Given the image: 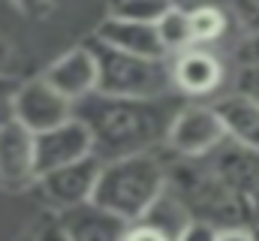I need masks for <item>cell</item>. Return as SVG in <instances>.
I'll return each instance as SVG.
<instances>
[{"instance_id":"15","label":"cell","mask_w":259,"mask_h":241,"mask_svg":"<svg viewBox=\"0 0 259 241\" xmlns=\"http://www.w3.org/2000/svg\"><path fill=\"white\" fill-rule=\"evenodd\" d=\"M100 43L112 46V49H121L130 55H142V58H166L160 39H157V30L154 24H145V21H124V18H109L97 27L94 33Z\"/></svg>"},{"instance_id":"8","label":"cell","mask_w":259,"mask_h":241,"mask_svg":"<svg viewBox=\"0 0 259 241\" xmlns=\"http://www.w3.org/2000/svg\"><path fill=\"white\" fill-rule=\"evenodd\" d=\"M172 88L184 97H211L220 91L226 72L220 58L208 46H190L175 52V60L169 63Z\"/></svg>"},{"instance_id":"10","label":"cell","mask_w":259,"mask_h":241,"mask_svg":"<svg viewBox=\"0 0 259 241\" xmlns=\"http://www.w3.org/2000/svg\"><path fill=\"white\" fill-rule=\"evenodd\" d=\"M202 160L235 196L250 202V196L256 193V187H259V151L244 148V145H238L232 139H223Z\"/></svg>"},{"instance_id":"27","label":"cell","mask_w":259,"mask_h":241,"mask_svg":"<svg viewBox=\"0 0 259 241\" xmlns=\"http://www.w3.org/2000/svg\"><path fill=\"white\" fill-rule=\"evenodd\" d=\"M241 58H244V63H250V66H259V30L253 36H247V43L241 46Z\"/></svg>"},{"instance_id":"9","label":"cell","mask_w":259,"mask_h":241,"mask_svg":"<svg viewBox=\"0 0 259 241\" xmlns=\"http://www.w3.org/2000/svg\"><path fill=\"white\" fill-rule=\"evenodd\" d=\"M88 154H91V133L75 118L33 136V169H36V175L52 172L58 166H66V163H75Z\"/></svg>"},{"instance_id":"2","label":"cell","mask_w":259,"mask_h":241,"mask_svg":"<svg viewBox=\"0 0 259 241\" xmlns=\"http://www.w3.org/2000/svg\"><path fill=\"white\" fill-rule=\"evenodd\" d=\"M163 187H166V163L154 151L130 154L100 166L91 202L130 223L142 217V211L157 199Z\"/></svg>"},{"instance_id":"5","label":"cell","mask_w":259,"mask_h":241,"mask_svg":"<svg viewBox=\"0 0 259 241\" xmlns=\"http://www.w3.org/2000/svg\"><path fill=\"white\" fill-rule=\"evenodd\" d=\"M69 118H72V103L61 97L52 85H46V78L18 82L12 94V120H18L24 130L36 136Z\"/></svg>"},{"instance_id":"21","label":"cell","mask_w":259,"mask_h":241,"mask_svg":"<svg viewBox=\"0 0 259 241\" xmlns=\"http://www.w3.org/2000/svg\"><path fill=\"white\" fill-rule=\"evenodd\" d=\"M18 82L9 72H0V124L12 120V94H15Z\"/></svg>"},{"instance_id":"23","label":"cell","mask_w":259,"mask_h":241,"mask_svg":"<svg viewBox=\"0 0 259 241\" xmlns=\"http://www.w3.org/2000/svg\"><path fill=\"white\" fill-rule=\"evenodd\" d=\"M214 241H259V235L247 223H229V226H217Z\"/></svg>"},{"instance_id":"6","label":"cell","mask_w":259,"mask_h":241,"mask_svg":"<svg viewBox=\"0 0 259 241\" xmlns=\"http://www.w3.org/2000/svg\"><path fill=\"white\" fill-rule=\"evenodd\" d=\"M223 139H226V133L220 127V118L214 115L211 106H202V103L175 109L169 133H166V142L172 145V151L178 157H205Z\"/></svg>"},{"instance_id":"25","label":"cell","mask_w":259,"mask_h":241,"mask_svg":"<svg viewBox=\"0 0 259 241\" xmlns=\"http://www.w3.org/2000/svg\"><path fill=\"white\" fill-rule=\"evenodd\" d=\"M238 94H247L250 100L259 103V66L244 63V69H241V75H238Z\"/></svg>"},{"instance_id":"3","label":"cell","mask_w":259,"mask_h":241,"mask_svg":"<svg viewBox=\"0 0 259 241\" xmlns=\"http://www.w3.org/2000/svg\"><path fill=\"white\" fill-rule=\"evenodd\" d=\"M166 187L184 202L193 220H205L214 226L247 223L250 226V202L235 196L217 178L202 157H181V163L166 166Z\"/></svg>"},{"instance_id":"7","label":"cell","mask_w":259,"mask_h":241,"mask_svg":"<svg viewBox=\"0 0 259 241\" xmlns=\"http://www.w3.org/2000/svg\"><path fill=\"white\" fill-rule=\"evenodd\" d=\"M100 166H103V163H100L94 154H88V157H81V160H75V163H66V166H58V169H52V172L36 175L33 184H36L39 196H42L52 208L64 211V208L81 205V202L91 199L94 184H97V175H100Z\"/></svg>"},{"instance_id":"29","label":"cell","mask_w":259,"mask_h":241,"mask_svg":"<svg viewBox=\"0 0 259 241\" xmlns=\"http://www.w3.org/2000/svg\"><path fill=\"white\" fill-rule=\"evenodd\" d=\"M250 214H253V217H259V187H256V193L250 196Z\"/></svg>"},{"instance_id":"12","label":"cell","mask_w":259,"mask_h":241,"mask_svg":"<svg viewBox=\"0 0 259 241\" xmlns=\"http://www.w3.org/2000/svg\"><path fill=\"white\" fill-rule=\"evenodd\" d=\"M42 78H46V85H52L69 103L94 94L97 91V60H94V52L88 49V43L78 46V49H69L55 63H49Z\"/></svg>"},{"instance_id":"16","label":"cell","mask_w":259,"mask_h":241,"mask_svg":"<svg viewBox=\"0 0 259 241\" xmlns=\"http://www.w3.org/2000/svg\"><path fill=\"white\" fill-rule=\"evenodd\" d=\"M187 12V21H190V33H193V46H214L226 36L229 24H232V15H229V3L226 0H205V3H196Z\"/></svg>"},{"instance_id":"17","label":"cell","mask_w":259,"mask_h":241,"mask_svg":"<svg viewBox=\"0 0 259 241\" xmlns=\"http://www.w3.org/2000/svg\"><path fill=\"white\" fill-rule=\"evenodd\" d=\"M139 220L148 223V226H154L157 232H163L169 241H178V235L184 232V226H187L193 217H190V211L184 208V202H181L169 187H163V190L157 193V199L142 211Z\"/></svg>"},{"instance_id":"13","label":"cell","mask_w":259,"mask_h":241,"mask_svg":"<svg viewBox=\"0 0 259 241\" xmlns=\"http://www.w3.org/2000/svg\"><path fill=\"white\" fill-rule=\"evenodd\" d=\"M58 220H61V226H64L69 241H121L124 238V229H127L124 217L94 205L91 199L81 202V205L64 208L58 214Z\"/></svg>"},{"instance_id":"19","label":"cell","mask_w":259,"mask_h":241,"mask_svg":"<svg viewBox=\"0 0 259 241\" xmlns=\"http://www.w3.org/2000/svg\"><path fill=\"white\" fill-rule=\"evenodd\" d=\"M166 9H172V0H109V18H124V21L154 24Z\"/></svg>"},{"instance_id":"11","label":"cell","mask_w":259,"mask_h":241,"mask_svg":"<svg viewBox=\"0 0 259 241\" xmlns=\"http://www.w3.org/2000/svg\"><path fill=\"white\" fill-rule=\"evenodd\" d=\"M36 181L33 169V133L18 120L0 124V187L27 190Z\"/></svg>"},{"instance_id":"14","label":"cell","mask_w":259,"mask_h":241,"mask_svg":"<svg viewBox=\"0 0 259 241\" xmlns=\"http://www.w3.org/2000/svg\"><path fill=\"white\" fill-rule=\"evenodd\" d=\"M214 115L220 118V127L226 139L259 151V103L247 94H229L211 103Z\"/></svg>"},{"instance_id":"18","label":"cell","mask_w":259,"mask_h":241,"mask_svg":"<svg viewBox=\"0 0 259 241\" xmlns=\"http://www.w3.org/2000/svg\"><path fill=\"white\" fill-rule=\"evenodd\" d=\"M154 30H157V39H160V46H163L166 55H175V52L193 46V33H190L187 12L178 9V6L166 9V12L154 21Z\"/></svg>"},{"instance_id":"26","label":"cell","mask_w":259,"mask_h":241,"mask_svg":"<svg viewBox=\"0 0 259 241\" xmlns=\"http://www.w3.org/2000/svg\"><path fill=\"white\" fill-rule=\"evenodd\" d=\"M24 15H30V18H42V15H49V9H52V0H12Z\"/></svg>"},{"instance_id":"22","label":"cell","mask_w":259,"mask_h":241,"mask_svg":"<svg viewBox=\"0 0 259 241\" xmlns=\"http://www.w3.org/2000/svg\"><path fill=\"white\" fill-rule=\"evenodd\" d=\"M121 241H169V238H166L163 232H157L154 226L142 223V220H130Z\"/></svg>"},{"instance_id":"4","label":"cell","mask_w":259,"mask_h":241,"mask_svg":"<svg viewBox=\"0 0 259 241\" xmlns=\"http://www.w3.org/2000/svg\"><path fill=\"white\" fill-rule=\"evenodd\" d=\"M88 49L94 52V60H97V94L157 100L172 91V75H169L166 58L130 55V52L100 43L97 36L88 39Z\"/></svg>"},{"instance_id":"28","label":"cell","mask_w":259,"mask_h":241,"mask_svg":"<svg viewBox=\"0 0 259 241\" xmlns=\"http://www.w3.org/2000/svg\"><path fill=\"white\" fill-rule=\"evenodd\" d=\"M12 60V46L6 43V39H0V72L6 69V63Z\"/></svg>"},{"instance_id":"1","label":"cell","mask_w":259,"mask_h":241,"mask_svg":"<svg viewBox=\"0 0 259 241\" xmlns=\"http://www.w3.org/2000/svg\"><path fill=\"white\" fill-rule=\"evenodd\" d=\"M172 115L175 109L166 103V97L142 100V97H106L94 91L72 103V118L88 127L91 154L100 163L154 151L160 142H166Z\"/></svg>"},{"instance_id":"24","label":"cell","mask_w":259,"mask_h":241,"mask_svg":"<svg viewBox=\"0 0 259 241\" xmlns=\"http://www.w3.org/2000/svg\"><path fill=\"white\" fill-rule=\"evenodd\" d=\"M217 235V226L214 223H205V220H190L184 226V232L178 235V241H214Z\"/></svg>"},{"instance_id":"20","label":"cell","mask_w":259,"mask_h":241,"mask_svg":"<svg viewBox=\"0 0 259 241\" xmlns=\"http://www.w3.org/2000/svg\"><path fill=\"white\" fill-rule=\"evenodd\" d=\"M21 241H69V238H66V232L58 217H42L36 226L27 229V235Z\"/></svg>"}]
</instances>
